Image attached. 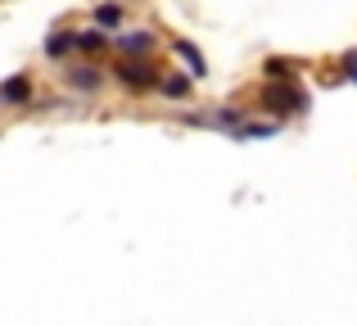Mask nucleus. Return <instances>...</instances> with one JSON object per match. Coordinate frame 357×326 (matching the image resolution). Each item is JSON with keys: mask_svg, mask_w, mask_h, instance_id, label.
<instances>
[{"mask_svg": "<svg viewBox=\"0 0 357 326\" xmlns=\"http://www.w3.org/2000/svg\"><path fill=\"white\" fill-rule=\"evenodd\" d=\"M262 105L276 109V114H298V109H307V96H298L289 87H267L262 91Z\"/></svg>", "mask_w": 357, "mask_h": 326, "instance_id": "obj_1", "label": "nucleus"}, {"mask_svg": "<svg viewBox=\"0 0 357 326\" xmlns=\"http://www.w3.org/2000/svg\"><path fill=\"white\" fill-rule=\"evenodd\" d=\"M149 45H154V36H149V32H127V36H118V50H122V54H145Z\"/></svg>", "mask_w": 357, "mask_h": 326, "instance_id": "obj_2", "label": "nucleus"}, {"mask_svg": "<svg viewBox=\"0 0 357 326\" xmlns=\"http://www.w3.org/2000/svg\"><path fill=\"white\" fill-rule=\"evenodd\" d=\"M118 77L127 82V87H149V82H154V73H145L140 64H122V68H118Z\"/></svg>", "mask_w": 357, "mask_h": 326, "instance_id": "obj_3", "label": "nucleus"}, {"mask_svg": "<svg viewBox=\"0 0 357 326\" xmlns=\"http://www.w3.org/2000/svg\"><path fill=\"white\" fill-rule=\"evenodd\" d=\"M27 96H32V91H27L23 77H14V82H5V87H0V100H5V105H23Z\"/></svg>", "mask_w": 357, "mask_h": 326, "instance_id": "obj_4", "label": "nucleus"}, {"mask_svg": "<svg viewBox=\"0 0 357 326\" xmlns=\"http://www.w3.org/2000/svg\"><path fill=\"white\" fill-rule=\"evenodd\" d=\"M176 54H181V59H185V64L195 68V77H204V73H208V64H204V54L195 50L190 41H176Z\"/></svg>", "mask_w": 357, "mask_h": 326, "instance_id": "obj_5", "label": "nucleus"}, {"mask_svg": "<svg viewBox=\"0 0 357 326\" xmlns=\"http://www.w3.org/2000/svg\"><path fill=\"white\" fill-rule=\"evenodd\" d=\"M68 82H73V87H82V91H96L100 87V68H77Z\"/></svg>", "mask_w": 357, "mask_h": 326, "instance_id": "obj_6", "label": "nucleus"}, {"mask_svg": "<svg viewBox=\"0 0 357 326\" xmlns=\"http://www.w3.org/2000/svg\"><path fill=\"white\" fill-rule=\"evenodd\" d=\"M68 45H77V32H54L50 45H45V54H63Z\"/></svg>", "mask_w": 357, "mask_h": 326, "instance_id": "obj_7", "label": "nucleus"}, {"mask_svg": "<svg viewBox=\"0 0 357 326\" xmlns=\"http://www.w3.org/2000/svg\"><path fill=\"white\" fill-rule=\"evenodd\" d=\"M96 23H100V27H118V23H122V9H118V5H100V9H96Z\"/></svg>", "mask_w": 357, "mask_h": 326, "instance_id": "obj_8", "label": "nucleus"}, {"mask_svg": "<svg viewBox=\"0 0 357 326\" xmlns=\"http://www.w3.org/2000/svg\"><path fill=\"white\" fill-rule=\"evenodd\" d=\"M100 45H105V36H100L96 27H91V32H77V50H100Z\"/></svg>", "mask_w": 357, "mask_h": 326, "instance_id": "obj_9", "label": "nucleus"}, {"mask_svg": "<svg viewBox=\"0 0 357 326\" xmlns=\"http://www.w3.org/2000/svg\"><path fill=\"white\" fill-rule=\"evenodd\" d=\"M276 127L271 123H258V127H236V141H249V136H271Z\"/></svg>", "mask_w": 357, "mask_h": 326, "instance_id": "obj_10", "label": "nucleus"}, {"mask_svg": "<svg viewBox=\"0 0 357 326\" xmlns=\"http://www.w3.org/2000/svg\"><path fill=\"white\" fill-rule=\"evenodd\" d=\"M163 91H167V96H185V91H190V82H185V77H167Z\"/></svg>", "mask_w": 357, "mask_h": 326, "instance_id": "obj_11", "label": "nucleus"}, {"mask_svg": "<svg viewBox=\"0 0 357 326\" xmlns=\"http://www.w3.org/2000/svg\"><path fill=\"white\" fill-rule=\"evenodd\" d=\"M267 73H271L276 82H285V77H289V64H285V59H267Z\"/></svg>", "mask_w": 357, "mask_h": 326, "instance_id": "obj_12", "label": "nucleus"}, {"mask_svg": "<svg viewBox=\"0 0 357 326\" xmlns=\"http://www.w3.org/2000/svg\"><path fill=\"white\" fill-rule=\"evenodd\" d=\"M344 64H349V77L357 82V54H349V59H344Z\"/></svg>", "mask_w": 357, "mask_h": 326, "instance_id": "obj_13", "label": "nucleus"}]
</instances>
